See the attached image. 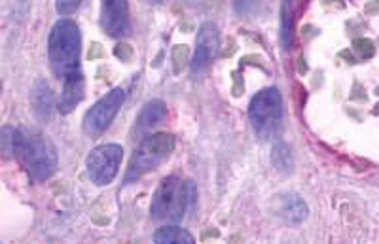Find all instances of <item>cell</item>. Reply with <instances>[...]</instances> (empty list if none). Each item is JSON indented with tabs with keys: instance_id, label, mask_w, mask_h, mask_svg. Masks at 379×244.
Returning a JSON list of instances; mask_svg holds the SVG:
<instances>
[{
	"instance_id": "8992f818",
	"label": "cell",
	"mask_w": 379,
	"mask_h": 244,
	"mask_svg": "<svg viewBox=\"0 0 379 244\" xmlns=\"http://www.w3.org/2000/svg\"><path fill=\"white\" fill-rule=\"evenodd\" d=\"M124 159V148L119 144H103L87 155V175L97 186H108L116 178Z\"/></svg>"
},
{
	"instance_id": "ba28073f",
	"label": "cell",
	"mask_w": 379,
	"mask_h": 244,
	"mask_svg": "<svg viewBox=\"0 0 379 244\" xmlns=\"http://www.w3.org/2000/svg\"><path fill=\"white\" fill-rule=\"evenodd\" d=\"M218 46H220L218 27L211 21L203 23L197 31L196 53H194V61H192V74L194 76L203 74L205 70L211 67L218 53Z\"/></svg>"
},
{
	"instance_id": "ac0fdd59",
	"label": "cell",
	"mask_w": 379,
	"mask_h": 244,
	"mask_svg": "<svg viewBox=\"0 0 379 244\" xmlns=\"http://www.w3.org/2000/svg\"><path fill=\"white\" fill-rule=\"evenodd\" d=\"M353 46H355V51H357L362 59H370V57H373V53H376V48H373V44L370 42L368 38H358V40H355Z\"/></svg>"
},
{
	"instance_id": "6da1fadb",
	"label": "cell",
	"mask_w": 379,
	"mask_h": 244,
	"mask_svg": "<svg viewBox=\"0 0 379 244\" xmlns=\"http://www.w3.org/2000/svg\"><path fill=\"white\" fill-rule=\"evenodd\" d=\"M80 51H82V33L71 19L57 21L49 33L48 57L49 67L57 78L65 80L80 70Z\"/></svg>"
},
{
	"instance_id": "e0dca14e",
	"label": "cell",
	"mask_w": 379,
	"mask_h": 244,
	"mask_svg": "<svg viewBox=\"0 0 379 244\" xmlns=\"http://www.w3.org/2000/svg\"><path fill=\"white\" fill-rule=\"evenodd\" d=\"M281 40L285 48H290L292 44V12H290V6H288V0L283 2V12H281Z\"/></svg>"
},
{
	"instance_id": "8fae6325",
	"label": "cell",
	"mask_w": 379,
	"mask_h": 244,
	"mask_svg": "<svg viewBox=\"0 0 379 244\" xmlns=\"http://www.w3.org/2000/svg\"><path fill=\"white\" fill-rule=\"evenodd\" d=\"M31 106H33V112L38 119L42 121H48L51 116H53V93L49 89V84L46 80H36L35 85H33V91H31Z\"/></svg>"
},
{
	"instance_id": "5bb4252c",
	"label": "cell",
	"mask_w": 379,
	"mask_h": 244,
	"mask_svg": "<svg viewBox=\"0 0 379 244\" xmlns=\"http://www.w3.org/2000/svg\"><path fill=\"white\" fill-rule=\"evenodd\" d=\"M281 210L288 222L292 223H300L308 218V204L303 202L302 197L296 195V193H288V195L283 197Z\"/></svg>"
},
{
	"instance_id": "2e32d148",
	"label": "cell",
	"mask_w": 379,
	"mask_h": 244,
	"mask_svg": "<svg viewBox=\"0 0 379 244\" xmlns=\"http://www.w3.org/2000/svg\"><path fill=\"white\" fill-rule=\"evenodd\" d=\"M271 163L275 165L277 171H283V173H288L292 165H294V159H292V154H290V148L287 144H275L273 152H271Z\"/></svg>"
},
{
	"instance_id": "30bf717a",
	"label": "cell",
	"mask_w": 379,
	"mask_h": 244,
	"mask_svg": "<svg viewBox=\"0 0 379 244\" xmlns=\"http://www.w3.org/2000/svg\"><path fill=\"white\" fill-rule=\"evenodd\" d=\"M84 74L82 70H78L71 76H67L63 80V91H61V98H59V110L61 114H71L76 108L82 98H84Z\"/></svg>"
},
{
	"instance_id": "d6986e66",
	"label": "cell",
	"mask_w": 379,
	"mask_h": 244,
	"mask_svg": "<svg viewBox=\"0 0 379 244\" xmlns=\"http://www.w3.org/2000/svg\"><path fill=\"white\" fill-rule=\"evenodd\" d=\"M82 4V0H57L56 8L61 15H71L76 12Z\"/></svg>"
},
{
	"instance_id": "7a4b0ae2",
	"label": "cell",
	"mask_w": 379,
	"mask_h": 244,
	"mask_svg": "<svg viewBox=\"0 0 379 244\" xmlns=\"http://www.w3.org/2000/svg\"><path fill=\"white\" fill-rule=\"evenodd\" d=\"M194 199V186L176 176L163 178L155 189L150 214L158 222H180Z\"/></svg>"
},
{
	"instance_id": "5b68a950",
	"label": "cell",
	"mask_w": 379,
	"mask_h": 244,
	"mask_svg": "<svg viewBox=\"0 0 379 244\" xmlns=\"http://www.w3.org/2000/svg\"><path fill=\"white\" fill-rule=\"evenodd\" d=\"M249 118L253 127L262 139L277 133L283 119V98L275 87H267L254 95L249 106Z\"/></svg>"
},
{
	"instance_id": "7c38bea8",
	"label": "cell",
	"mask_w": 379,
	"mask_h": 244,
	"mask_svg": "<svg viewBox=\"0 0 379 244\" xmlns=\"http://www.w3.org/2000/svg\"><path fill=\"white\" fill-rule=\"evenodd\" d=\"M165 118H167V108H165V105H163L162 101H150V103L144 105L141 114H139L137 129H139L141 133L152 131V129L160 125Z\"/></svg>"
},
{
	"instance_id": "52a82bcc",
	"label": "cell",
	"mask_w": 379,
	"mask_h": 244,
	"mask_svg": "<svg viewBox=\"0 0 379 244\" xmlns=\"http://www.w3.org/2000/svg\"><path fill=\"white\" fill-rule=\"evenodd\" d=\"M124 101H126V91L121 87H116L99 103H95V106H92V110H87L84 118L85 133L90 137H99V134L105 133L114 121V118L118 116L119 108L124 106Z\"/></svg>"
},
{
	"instance_id": "9c48e42d",
	"label": "cell",
	"mask_w": 379,
	"mask_h": 244,
	"mask_svg": "<svg viewBox=\"0 0 379 244\" xmlns=\"http://www.w3.org/2000/svg\"><path fill=\"white\" fill-rule=\"evenodd\" d=\"M101 25L114 38H121L129 33V2L127 0H103L101 6Z\"/></svg>"
},
{
	"instance_id": "4fadbf2b",
	"label": "cell",
	"mask_w": 379,
	"mask_h": 244,
	"mask_svg": "<svg viewBox=\"0 0 379 244\" xmlns=\"http://www.w3.org/2000/svg\"><path fill=\"white\" fill-rule=\"evenodd\" d=\"M0 140H2V150L8 157L17 159L22 154V148L25 144V133L14 127H4L0 133Z\"/></svg>"
},
{
	"instance_id": "277c9868",
	"label": "cell",
	"mask_w": 379,
	"mask_h": 244,
	"mask_svg": "<svg viewBox=\"0 0 379 244\" xmlns=\"http://www.w3.org/2000/svg\"><path fill=\"white\" fill-rule=\"evenodd\" d=\"M17 161H22L25 165L33 180L44 182L56 175L57 150L53 142L46 139L44 134H25V144H23Z\"/></svg>"
},
{
	"instance_id": "9a60e30c",
	"label": "cell",
	"mask_w": 379,
	"mask_h": 244,
	"mask_svg": "<svg viewBox=\"0 0 379 244\" xmlns=\"http://www.w3.org/2000/svg\"><path fill=\"white\" fill-rule=\"evenodd\" d=\"M154 243L158 244H194L196 238L188 231L180 229L176 225H165L154 233Z\"/></svg>"
},
{
	"instance_id": "3957f363",
	"label": "cell",
	"mask_w": 379,
	"mask_h": 244,
	"mask_svg": "<svg viewBox=\"0 0 379 244\" xmlns=\"http://www.w3.org/2000/svg\"><path fill=\"white\" fill-rule=\"evenodd\" d=\"M173 148H175V137L173 134H148L146 139L141 142V146L137 148V152L133 154V159L129 163V168H127L126 175L127 184L137 182L139 178L148 175L150 171L160 167L163 161L171 155Z\"/></svg>"
},
{
	"instance_id": "ffe728a7",
	"label": "cell",
	"mask_w": 379,
	"mask_h": 244,
	"mask_svg": "<svg viewBox=\"0 0 379 244\" xmlns=\"http://www.w3.org/2000/svg\"><path fill=\"white\" fill-rule=\"evenodd\" d=\"M155 2H162V0H155Z\"/></svg>"
}]
</instances>
